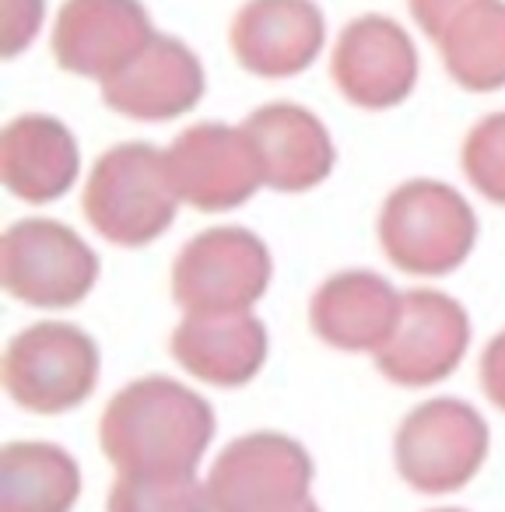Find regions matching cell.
Returning a JSON list of instances; mask_svg holds the SVG:
<instances>
[{"instance_id": "7402d4cb", "label": "cell", "mask_w": 505, "mask_h": 512, "mask_svg": "<svg viewBox=\"0 0 505 512\" xmlns=\"http://www.w3.org/2000/svg\"><path fill=\"white\" fill-rule=\"evenodd\" d=\"M467 179L495 204H505V113L477 123L463 148Z\"/></svg>"}, {"instance_id": "7a4b0ae2", "label": "cell", "mask_w": 505, "mask_h": 512, "mask_svg": "<svg viewBox=\"0 0 505 512\" xmlns=\"http://www.w3.org/2000/svg\"><path fill=\"white\" fill-rule=\"evenodd\" d=\"M179 190L169 162L151 144H120L95 165L85 190V214L109 242L144 246L176 218Z\"/></svg>"}, {"instance_id": "4316f807", "label": "cell", "mask_w": 505, "mask_h": 512, "mask_svg": "<svg viewBox=\"0 0 505 512\" xmlns=\"http://www.w3.org/2000/svg\"><path fill=\"white\" fill-rule=\"evenodd\" d=\"M439 512H460V509H439Z\"/></svg>"}, {"instance_id": "484cf974", "label": "cell", "mask_w": 505, "mask_h": 512, "mask_svg": "<svg viewBox=\"0 0 505 512\" xmlns=\"http://www.w3.org/2000/svg\"><path fill=\"white\" fill-rule=\"evenodd\" d=\"M274 512H320V509H316V505L306 498V502H299V505H288V509H274Z\"/></svg>"}, {"instance_id": "d6986e66", "label": "cell", "mask_w": 505, "mask_h": 512, "mask_svg": "<svg viewBox=\"0 0 505 512\" xmlns=\"http://www.w3.org/2000/svg\"><path fill=\"white\" fill-rule=\"evenodd\" d=\"M78 463L50 442H15L0 453V512H71Z\"/></svg>"}, {"instance_id": "7c38bea8", "label": "cell", "mask_w": 505, "mask_h": 512, "mask_svg": "<svg viewBox=\"0 0 505 512\" xmlns=\"http://www.w3.org/2000/svg\"><path fill=\"white\" fill-rule=\"evenodd\" d=\"M334 81L355 106H397L418 81L414 43L390 18H358L344 29L334 50Z\"/></svg>"}, {"instance_id": "5bb4252c", "label": "cell", "mask_w": 505, "mask_h": 512, "mask_svg": "<svg viewBox=\"0 0 505 512\" xmlns=\"http://www.w3.org/2000/svg\"><path fill=\"white\" fill-rule=\"evenodd\" d=\"M323 46V15L313 0H249L232 25V50L260 78L306 71Z\"/></svg>"}, {"instance_id": "8992f818", "label": "cell", "mask_w": 505, "mask_h": 512, "mask_svg": "<svg viewBox=\"0 0 505 512\" xmlns=\"http://www.w3.org/2000/svg\"><path fill=\"white\" fill-rule=\"evenodd\" d=\"M99 379L92 337L71 323H39L15 337L4 358V383L22 407L60 414L78 407Z\"/></svg>"}, {"instance_id": "cb8c5ba5", "label": "cell", "mask_w": 505, "mask_h": 512, "mask_svg": "<svg viewBox=\"0 0 505 512\" xmlns=\"http://www.w3.org/2000/svg\"><path fill=\"white\" fill-rule=\"evenodd\" d=\"M481 0H411V15L432 39H442L446 29Z\"/></svg>"}, {"instance_id": "44dd1931", "label": "cell", "mask_w": 505, "mask_h": 512, "mask_svg": "<svg viewBox=\"0 0 505 512\" xmlns=\"http://www.w3.org/2000/svg\"><path fill=\"white\" fill-rule=\"evenodd\" d=\"M109 512H211L207 488L190 474H120Z\"/></svg>"}, {"instance_id": "d4e9b609", "label": "cell", "mask_w": 505, "mask_h": 512, "mask_svg": "<svg viewBox=\"0 0 505 512\" xmlns=\"http://www.w3.org/2000/svg\"><path fill=\"white\" fill-rule=\"evenodd\" d=\"M481 379H484V393L505 411V334H498L488 344V351H484Z\"/></svg>"}, {"instance_id": "52a82bcc", "label": "cell", "mask_w": 505, "mask_h": 512, "mask_svg": "<svg viewBox=\"0 0 505 512\" xmlns=\"http://www.w3.org/2000/svg\"><path fill=\"white\" fill-rule=\"evenodd\" d=\"M313 463L299 442L260 432L232 442L211 467L207 509L211 512H274L309 498Z\"/></svg>"}, {"instance_id": "ba28073f", "label": "cell", "mask_w": 505, "mask_h": 512, "mask_svg": "<svg viewBox=\"0 0 505 512\" xmlns=\"http://www.w3.org/2000/svg\"><path fill=\"white\" fill-rule=\"evenodd\" d=\"M488 453V425L463 400H432L400 425L397 467L428 495L456 491L477 474Z\"/></svg>"}, {"instance_id": "30bf717a", "label": "cell", "mask_w": 505, "mask_h": 512, "mask_svg": "<svg viewBox=\"0 0 505 512\" xmlns=\"http://www.w3.org/2000/svg\"><path fill=\"white\" fill-rule=\"evenodd\" d=\"M470 323L460 302L442 292H407L393 337L376 351L386 379L400 386H428L460 365Z\"/></svg>"}, {"instance_id": "8fae6325", "label": "cell", "mask_w": 505, "mask_h": 512, "mask_svg": "<svg viewBox=\"0 0 505 512\" xmlns=\"http://www.w3.org/2000/svg\"><path fill=\"white\" fill-rule=\"evenodd\" d=\"M155 36L137 0H67L53 32V53L71 74L106 81Z\"/></svg>"}, {"instance_id": "9a60e30c", "label": "cell", "mask_w": 505, "mask_h": 512, "mask_svg": "<svg viewBox=\"0 0 505 512\" xmlns=\"http://www.w3.org/2000/svg\"><path fill=\"white\" fill-rule=\"evenodd\" d=\"M242 130L260 158L264 183L274 190H309L334 169V144L327 127L299 106H288V102L264 106L242 123Z\"/></svg>"}, {"instance_id": "2e32d148", "label": "cell", "mask_w": 505, "mask_h": 512, "mask_svg": "<svg viewBox=\"0 0 505 512\" xmlns=\"http://www.w3.org/2000/svg\"><path fill=\"white\" fill-rule=\"evenodd\" d=\"M404 313V295L379 274L348 271L330 278L313 299V330L341 351H379Z\"/></svg>"}, {"instance_id": "6da1fadb", "label": "cell", "mask_w": 505, "mask_h": 512, "mask_svg": "<svg viewBox=\"0 0 505 512\" xmlns=\"http://www.w3.org/2000/svg\"><path fill=\"white\" fill-rule=\"evenodd\" d=\"M211 435V407L158 376L130 383L102 414V449L120 474H190Z\"/></svg>"}, {"instance_id": "4fadbf2b", "label": "cell", "mask_w": 505, "mask_h": 512, "mask_svg": "<svg viewBox=\"0 0 505 512\" xmlns=\"http://www.w3.org/2000/svg\"><path fill=\"white\" fill-rule=\"evenodd\" d=\"M204 95L200 60L179 39L151 36L130 64L102 81V99L130 120H172Z\"/></svg>"}, {"instance_id": "3957f363", "label": "cell", "mask_w": 505, "mask_h": 512, "mask_svg": "<svg viewBox=\"0 0 505 512\" xmlns=\"http://www.w3.org/2000/svg\"><path fill=\"white\" fill-rule=\"evenodd\" d=\"M379 239L386 256L404 271L449 274L474 249L477 218L456 190L432 179H414L386 200Z\"/></svg>"}, {"instance_id": "5b68a950", "label": "cell", "mask_w": 505, "mask_h": 512, "mask_svg": "<svg viewBox=\"0 0 505 512\" xmlns=\"http://www.w3.org/2000/svg\"><path fill=\"white\" fill-rule=\"evenodd\" d=\"M95 278V253L57 221H22L0 242V281L29 306H74L92 292Z\"/></svg>"}, {"instance_id": "9c48e42d", "label": "cell", "mask_w": 505, "mask_h": 512, "mask_svg": "<svg viewBox=\"0 0 505 512\" xmlns=\"http://www.w3.org/2000/svg\"><path fill=\"white\" fill-rule=\"evenodd\" d=\"M165 162L179 200L200 211L239 207L257 193V186H264L260 158L242 127H221V123L190 127L165 151Z\"/></svg>"}, {"instance_id": "e0dca14e", "label": "cell", "mask_w": 505, "mask_h": 512, "mask_svg": "<svg viewBox=\"0 0 505 512\" xmlns=\"http://www.w3.org/2000/svg\"><path fill=\"white\" fill-rule=\"evenodd\" d=\"M172 355L204 383L242 386L264 365V323L253 313H186L172 334Z\"/></svg>"}, {"instance_id": "603a6c76", "label": "cell", "mask_w": 505, "mask_h": 512, "mask_svg": "<svg viewBox=\"0 0 505 512\" xmlns=\"http://www.w3.org/2000/svg\"><path fill=\"white\" fill-rule=\"evenodd\" d=\"M43 25V0H0V53L15 57Z\"/></svg>"}, {"instance_id": "ffe728a7", "label": "cell", "mask_w": 505, "mask_h": 512, "mask_svg": "<svg viewBox=\"0 0 505 512\" xmlns=\"http://www.w3.org/2000/svg\"><path fill=\"white\" fill-rule=\"evenodd\" d=\"M446 71L470 92H495L505 85V4L481 0L463 11L439 39Z\"/></svg>"}, {"instance_id": "ac0fdd59", "label": "cell", "mask_w": 505, "mask_h": 512, "mask_svg": "<svg viewBox=\"0 0 505 512\" xmlns=\"http://www.w3.org/2000/svg\"><path fill=\"white\" fill-rule=\"evenodd\" d=\"M0 176L32 204L57 200L78 179V144L50 116H22L0 137Z\"/></svg>"}, {"instance_id": "277c9868", "label": "cell", "mask_w": 505, "mask_h": 512, "mask_svg": "<svg viewBox=\"0 0 505 512\" xmlns=\"http://www.w3.org/2000/svg\"><path fill=\"white\" fill-rule=\"evenodd\" d=\"M271 281L267 246L246 228H211L179 253L172 295L186 313H246Z\"/></svg>"}]
</instances>
